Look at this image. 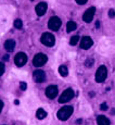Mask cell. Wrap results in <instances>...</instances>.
Listing matches in <instances>:
<instances>
[{
	"mask_svg": "<svg viewBox=\"0 0 115 125\" xmlns=\"http://www.w3.org/2000/svg\"><path fill=\"white\" fill-rule=\"evenodd\" d=\"M72 113H73V107L67 105V107L61 108V109L58 111L57 116H58V119L61 120V121H66V120L69 119V116L72 115Z\"/></svg>",
	"mask_w": 115,
	"mask_h": 125,
	"instance_id": "cell-1",
	"label": "cell"
},
{
	"mask_svg": "<svg viewBox=\"0 0 115 125\" xmlns=\"http://www.w3.org/2000/svg\"><path fill=\"white\" fill-rule=\"evenodd\" d=\"M40 42H41V44L47 46V47H52V46L54 45V42H56V38H54V36L52 34H50V33H44V34L41 35Z\"/></svg>",
	"mask_w": 115,
	"mask_h": 125,
	"instance_id": "cell-2",
	"label": "cell"
},
{
	"mask_svg": "<svg viewBox=\"0 0 115 125\" xmlns=\"http://www.w3.org/2000/svg\"><path fill=\"white\" fill-rule=\"evenodd\" d=\"M48 61V58L46 54L44 53H38L36 54L34 57V59H33V64H34V66L36 68H40V66L45 65V63Z\"/></svg>",
	"mask_w": 115,
	"mask_h": 125,
	"instance_id": "cell-3",
	"label": "cell"
},
{
	"mask_svg": "<svg viewBox=\"0 0 115 125\" xmlns=\"http://www.w3.org/2000/svg\"><path fill=\"white\" fill-rule=\"evenodd\" d=\"M106 76H107L106 68H105L104 65L100 66V68L97 70V72H96V82H98V83H102V82L105 81Z\"/></svg>",
	"mask_w": 115,
	"mask_h": 125,
	"instance_id": "cell-4",
	"label": "cell"
},
{
	"mask_svg": "<svg viewBox=\"0 0 115 125\" xmlns=\"http://www.w3.org/2000/svg\"><path fill=\"white\" fill-rule=\"evenodd\" d=\"M74 97V91L72 88H67L62 93L61 97L59 99V102L60 103H65V102H68L69 100H72V98Z\"/></svg>",
	"mask_w": 115,
	"mask_h": 125,
	"instance_id": "cell-5",
	"label": "cell"
},
{
	"mask_svg": "<svg viewBox=\"0 0 115 125\" xmlns=\"http://www.w3.org/2000/svg\"><path fill=\"white\" fill-rule=\"evenodd\" d=\"M61 20H60V18H58V16H52V18H50L49 22H48V27L50 28L51 31H57L59 30L60 27H61Z\"/></svg>",
	"mask_w": 115,
	"mask_h": 125,
	"instance_id": "cell-6",
	"label": "cell"
},
{
	"mask_svg": "<svg viewBox=\"0 0 115 125\" xmlns=\"http://www.w3.org/2000/svg\"><path fill=\"white\" fill-rule=\"evenodd\" d=\"M27 62V56L24 52H19L16 53L15 58H14V63L16 64V66H23L25 65V63Z\"/></svg>",
	"mask_w": 115,
	"mask_h": 125,
	"instance_id": "cell-7",
	"label": "cell"
},
{
	"mask_svg": "<svg viewBox=\"0 0 115 125\" xmlns=\"http://www.w3.org/2000/svg\"><path fill=\"white\" fill-rule=\"evenodd\" d=\"M95 12H96V8H95V7H91V8L87 9V10L85 11V13H84V15H83V20L85 21L86 23H90L93 20Z\"/></svg>",
	"mask_w": 115,
	"mask_h": 125,
	"instance_id": "cell-8",
	"label": "cell"
},
{
	"mask_svg": "<svg viewBox=\"0 0 115 125\" xmlns=\"http://www.w3.org/2000/svg\"><path fill=\"white\" fill-rule=\"evenodd\" d=\"M93 45V40L91 39V37H89V36H85V37L81 38L80 40V48L81 49H89V48H91Z\"/></svg>",
	"mask_w": 115,
	"mask_h": 125,
	"instance_id": "cell-9",
	"label": "cell"
},
{
	"mask_svg": "<svg viewBox=\"0 0 115 125\" xmlns=\"http://www.w3.org/2000/svg\"><path fill=\"white\" fill-rule=\"evenodd\" d=\"M33 77H34V81L36 83H42L46 80V73L42 70H36V71H34Z\"/></svg>",
	"mask_w": 115,
	"mask_h": 125,
	"instance_id": "cell-10",
	"label": "cell"
},
{
	"mask_svg": "<svg viewBox=\"0 0 115 125\" xmlns=\"http://www.w3.org/2000/svg\"><path fill=\"white\" fill-rule=\"evenodd\" d=\"M58 87L53 85H50L49 87L46 88V96L49 99H54V98L58 96Z\"/></svg>",
	"mask_w": 115,
	"mask_h": 125,
	"instance_id": "cell-11",
	"label": "cell"
},
{
	"mask_svg": "<svg viewBox=\"0 0 115 125\" xmlns=\"http://www.w3.org/2000/svg\"><path fill=\"white\" fill-rule=\"evenodd\" d=\"M47 3L46 2H40V3H38L37 6H36L35 10H36V13H37L38 16H42L45 15V13L47 12Z\"/></svg>",
	"mask_w": 115,
	"mask_h": 125,
	"instance_id": "cell-12",
	"label": "cell"
},
{
	"mask_svg": "<svg viewBox=\"0 0 115 125\" xmlns=\"http://www.w3.org/2000/svg\"><path fill=\"white\" fill-rule=\"evenodd\" d=\"M4 48H6V50L9 52L13 51L14 48H15V42H14L13 39H8L4 42Z\"/></svg>",
	"mask_w": 115,
	"mask_h": 125,
	"instance_id": "cell-13",
	"label": "cell"
},
{
	"mask_svg": "<svg viewBox=\"0 0 115 125\" xmlns=\"http://www.w3.org/2000/svg\"><path fill=\"white\" fill-rule=\"evenodd\" d=\"M97 124L98 125H110V120L104 115H99L97 117Z\"/></svg>",
	"mask_w": 115,
	"mask_h": 125,
	"instance_id": "cell-14",
	"label": "cell"
},
{
	"mask_svg": "<svg viewBox=\"0 0 115 125\" xmlns=\"http://www.w3.org/2000/svg\"><path fill=\"white\" fill-rule=\"evenodd\" d=\"M76 28H77V24L75 22H73V21H69V22L66 24V32L67 33L73 32V31H75Z\"/></svg>",
	"mask_w": 115,
	"mask_h": 125,
	"instance_id": "cell-15",
	"label": "cell"
},
{
	"mask_svg": "<svg viewBox=\"0 0 115 125\" xmlns=\"http://www.w3.org/2000/svg\"><path fill=\"white\" fill-rule=\"evenodd\" d=\"M47 116V112L45 111L44 109H38L37 112H36V117L38 120H44L45 117Z\"/></svg>",
	"mask_w": 115,
	"mask_h": 125,
	"instance_id": "cell-16",
	"label": "cell"
},
{
	"mask_svg": "<svg viewBox=\"0 0 115 125\" xmlns=\"http://www.w3.org/2000/svg\"><path fill=\"white\" fill-rule=\"evenodd\" d=\"M59 73L62 77H66V76L68 75V69L66 68L65 65H61L59 68Z\"/></svg>",
	"mask_w": 115,
	"mask_h": 125,
	"instance_id": "cell-17",
	"label": "cell"
},
{
	"mask_svg": "<svg viewBox=\"0 0 115 125\" xmlns=\"http://www.w3.org/2000/svg\"><path fill=\"white\" fill-rule=\"evenodd\" d=\"M78 40H79V36L75 35V36H73V37L71 38V40H69V44H71V46H75L78 42Z\"/></svg>",
	"mask_w": 115,
	"mask_h": 125,
	"instance_id": "cell-18",
	"label": "cell"
},
{
	"mask_svg": "<svg viewBox=\"0 0 115 125\" xmlns=\"http://www.w3.org/2000/svg\"><path fill=\"white\" fill-rule=\"evenodd\" d=\"M23 26V22L20 20V19H16L15 21H14V27L18 28V30H21Z\"/></svg>",
	"mask_w": 115,
	"mask_h": 125,
	"instance_id": "cell-19",
	"label": "cell"
},
{
	"mask_svg": "<svg viewBox=\"0 0 115 125\" xmlns=\"http://www.w3.org/2000/svg\"><path fill=\"white\" fill-rule=\"evenodd\" d=\"M93 62H95V60L92 59V58H89V59H87L85 61V66H87V68H91L93 65Z\"/></svg>",
	"mask_w": 115,
	"mask_h": 125,
	"instance_id": "cell-20",
	"label": "cell"
},
{
	"mask_svg": "<svg viewBox=\"0 0 115 125\" xmlns=\"http://www.w3.org/2000/svg\"><path fill=\"white\" fill-rule=\"evenodd\" d=\"M4 69H6L4 68V64L2 63V62H0V76L4 73Z\"/></svg>",
	"mask_w": 115,
	"mask_h": 125,
	"instance_id": "cell-21",
	"label": "cell"
},
{
	"mask_svg": "<svg viewBox=\"0 0 115 125\" xmlns=\"http://www.w3.org/2000/svg\"><path fill=\"white\" fill-rule=\"evenodd\" d=\"M26 87H27V86H26V84L24 83V82H22V83L20 84V88H21L22 90H25V89H26Z\"/></svg>",
	"mask_w": 115,
	"mask_h": 125,
	"instance_id": "cell-22",
	"label": "cell"
},
{
	"mask_svg": "<svg viewBox=\"0 0 115 125\" xmlns=\"http://www.w3.org/2000/svg\"><path fill=\"white\" fill-rule=\"evenodd\" d=\"M101 110H102V111H105V110H107V104L105 102H103L101 104Z\"/></svg>",
	"mask_w": 115,
	"mask_h": 125,
	"instance_id": "cell-23",
	"label": "cell"
},
{
	"mask_svg": "<svg viewBox=\"0 0 115 125\" xmlns=\"http://www.w3.org/2000/svg\"><path fill=\"white\" fill-rule=\"evenodd\" d=\"M109 15H110V18H114V16H115V11L113 10V9H111V10H110Z\"/></svg>",
	"mask_w": 115,
	"mask_h": 125,
	"instance_id": "cell-24",
	"label": "cell"
},
{
	"mask_svg": "<svg viewBox=\"0 0 115 125\" xmlns=\"http://www.w3.org/2000/svg\"><path fill=\"white\" fill-rule=\"evenodd\" d=\"M87 1L88 0H76V2H77L78 4H85Z\"/></svg>",
	"mask_w": 115,
	"mask_h": 125,
	"instance_id": "cell-25",
	"label": "cell"
},
{
	"mask_svg": "<svg viewBox=\"0 0 115 125\" xmlns=\"http://www.w3.org/2000/svg\"><path fill=\"white\" fill-rule=\"evenodd\" d=\"M2 109H3V102H2L1 100H0V112L2 111Z\"/></svg>",
	"mask_w": 115,
	"mask_h": 125,
	"instance_id": "cell-26",
	"label": "cell"
},
{
	"mask_svg": "<svg viewBox=\"0 0 115 125\" xmlns=\"http://www.w3.org/2000/svg\"><path fill=\"white\" fill-rule=\"evenodd\" d=\"M96 26H97V27H99V26H100V23L97 22V23H96Z\"/></svg>",
	"mask_w": 115,
	"mask_h": 125,
	"instance_id": "cell-27",
	"label": "cell"
},
{
	"mask_svg": "<svg viewBox=\"0 0 115 125\" xmlns=\"http://www.w3.org/2000/svg\"><path fill=\"white\" fill-rule=\"evenodd\" d=\"M32 1H33V0H32Z\"/></svg>",
	"mask_w": 115,
	"mask_h": 125,
	"instance_id": "cell-28",
	"label": "cell"
}]
</instances>
